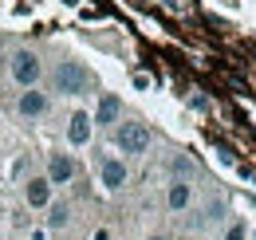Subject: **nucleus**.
Returning <instances> with one entry per match:
<instances>
[{
  "label": "nucleus",
  "mask_w": 256,
  "mask_h": 240,
  "mask_svg": "<svg viewBox=\"0 0 256 240\" xmlns=\"http://www.w3.org/2000/svg\"><path fill=\"white\" fill-rule=\"evenodd\" d=\"M56 90L60 94H83V87L91 83V75H87V67L83 63H75V60H64L60 67H56Z\"/></svg>",
  "instance_id": "obj_1"
},
{
  "label": "nucleus",
  "mask_w": 256,
  "mask_h": 240,
  "mask_svg": "<svg viewBox=\"0 0 256 240\" xmlns=\"http://www.w3.org/2000/svg\"><path fill=\"white\" fill-rule=\"evenodd\" d=\"M114 142L122 146V154H142L150 146V130H146L142 122H122V126L114 130Z\"/></svg>",
  "instance_id": "obj_2"
},
{
  "label": "nucleus",
  "mask_w": 256,
  "mask_h": 240,
  "mask_svg": "<svg viewBox=\"0 0 256 240\" xmlns=\"http://www.w3.org/2000/svg\"><path fill=\"white\" fill-rule=\"evenodd\" d=\"M40 71H44V63L36 52H16L12 56V79L20 83V87H32L36 79H40Z\"/></svg>",
  "instance_id": "obj_3"
},
{
  "label": "nucleus",
  "mask_w": 256,
  "mask_h": 240,
  "mask_svg": "<svg viewBox=\"0 0 256 240\" xmlns=\"http://www.w3.org/2000/svg\"><path fill=\"white\" fill-rule=\"evenodd\" d=\"M71 178H75V162H71L67 154H52V158H48V181H52V185H67Z\"/></svg>",
  "instance_id": "obj_4"
},
{
  "label": "nucleus",
  "mask_w": 256,
  "mask_h": 240,
  "mask_svg": "<svg viewBox=\"0 0 256 240\" xmlns=\"http://www.w3.org/2000/svg\"><path fill=\"white\" fill-rule=\"evenodd\" d=\"M91 126H95L91 114H83V110L71 114V118H67V142H71V146H87V142H91Z\"/></svg>",
  "instance_id": "obj_5"
},
{
  "label": "nucleus",
  "mask_w": 256,
  "mask_h": 240,
  "mask_svg": "<svg viewBox=\"0 0 256 240\" xmlns=\"http://www.w3.org/2000/svg\"><path fill=\"white\" fill-rule=\"evenodd\" d=\"M24 197H28L32 209H48V205H52V181L48 178H32L28 189H24Z\"/></svg>",
  "instance_id": "obj_6"
},
{
  "label": "nucleus",
  "mask_w": 256,
  "mask_h": 240,
  "mask_svg": "<svg viewBox=\"0 0 256 240\" xmlns=\"http://www.w3.org/2000/svg\"><path fill=\"white\" fill-rule=\"evenodd\" d=\"M16 110H20V114H28V118L48 114V94H44V90H24V94H20V102H16Z\"/></svg>",
  "instance_id": "obj_7"
},
{
  "label": "nucleus",
  "mask_w": 256,
  "mask_h": 240,
  "mask_svg": "<svg viewBox=\"0 0 256 240\" xmlns=\"http://www.w3.org/2000/svg\"><path fill=\"white\" fill-rule=\"evenodd\" d=\"M102 185H106V189H122V185H126V166H122L118 158H106V162H102Z\"/></svg>",
  "instance_id": "obj_8"
},
{
  "label": "nucleus",
  "mask_w": 256,
  "mask_h": 240,
  "mask_svg": "<svg viewBox=\"0 0 256 240\" xmlns=\"http://www.w3.org/2000/svg\"><path fill=\"white\" fill-rule=\"evenodd\" d=\"M118 106H122V102H118V94H102V98H98V110H95V118H91V122L110 126V122L118 118Z\"/></svg>",
  "instance_id": "obj_9"
},
{
  "label": "nucleus",
  "mask_w": 256,
  "mask_h": 240,
  "mask_svg": "<svg viewBox=\"0 0 256 240\" xmlns=\"http://www.w3.org/2000/svg\"><path fill=\"white\" fill-rule=\"evenodd\" d=\"M190 185H186V181H174V185H170V193H166V201H170V209H186V205H190Z\"/></svg>",
  "instance_id": "obj_10"
},
{
  "label": "nucleus",
  "mask_w": 256,
  "mask_h": 240,
  "mask_svg": "<svg viewBox=\"0 0 256 240\" xmlns=\"http://www.w3.org/2000/svg\"><path fill=\"white\" fill-rule=\"evenodd\" d=\"M67 220H71V209H67V205H52V209H48V228H64Z\"/></svg>",
  "instance_id": "obj_11"
},
{
  "label": "nucleus",
  "mask_w": 256,
  "mask_h": 240,
  "mask_svg": "<svg viewBox=\"0 0 256 240\" xmlns=\"http://www.w3.org/2000/svg\"><path fill=\"white\" fill-rule=\"evenodd\" d=\"M221 212H224L221 201H209V205H205V212H201L193 224H197V228H201V224H213V220H221Z\"/></svg>",
  "instance_id": "obj_12"
},
{
  "label": "nucleus",
  "mask_w": 256,
  "mask_h": 240,
  "mask_svg": "<svg viewBox=\"0 0 256 240\" xmlns=\"http://www.w3.org/2000/svg\"><path fill=\"white\" fill-rule=\"evenodd\" d=\"M174 174H186V178H190V174H193V162H190V158H174Z\"/></svg>",
  "instance_id": "obj_13"
},
{
  "label": "nucleus",
  "mask_w": 256,
  "mask_h": 240,
  "mask_svg": "<svg viewBox=\"0 0 256 240\" xmlns=\"http://www.w3.org/2000/svg\"><path fill=\"white\" fill-rule=\"evenodd\" d=\"M244 232H248V228H244V220H236V224L224 232V240H244Z\"/></svg>",
  "instance_id": "obj_14"
},
{
  "label": "nucleus",
  "mask_w": 256,
  "mask_h": 240,
  "mask_svg": "<svg viewBox=\"0 0 256 240\" xmlns=\"http://www.w3.org/2000/svg\"><path fill=\"white\" fill-rule=\"evenodd\" d=\"M20 174H28V162L20 158V162H12V178H20Z\"/></svg>",
  "instance_id": "obj_15"
},
{
  "label": "nucleus",
  "mask_w": 256,
  "mask_h": 240,
  "mask_svg": "<svg viewBox=\"0 0 256 240\" xmlns=\"http://www.w3.org/2000/svg\"><path fill=\"white\" fill-rule=\"evenodd\" d=\"M150 240H166V236H150Z\"/></svg>",
  "instance_id": "obj_16"
}]
</instances>
